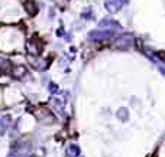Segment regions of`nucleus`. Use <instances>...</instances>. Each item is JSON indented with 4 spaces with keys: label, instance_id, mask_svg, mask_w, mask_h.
Masks as SVG:
<instances>
[{
    "label": "nucleus",
    "instance_id": "nucleus-1",
    "mask_svg": "<svg viewBox=\"0 0 165 157\" xmlns=\"http://www.w3.org/2000/svg\"><path fill=\"white\" fill-rule=\"evenodd\" d=\"M122 6H123L122 0H107V3H106V9L110 13H116Z\"/></svg>",
    "mask_w": 165,
    "mask_h": 157
},
{
    "label": "nucleus",
    "instance_id": "nucleus-2",
    "mask_svg": "<svg viewBox=\"0 0 165 157\" xmlns=\"http://www.w3.org/2000/svg\"><path fill=\"white\" fill-rule=\"evenodd\" d=\"M110 36H113V32L110 30H96V32H91L90 35H88V38L90 39H93V40H96V39H104V38H110Z\"/></svg>",
    "mask_w": 165,
    "mask_h": 157
},
{
    "label": "nucleus",
    "instance_id": "nucleus-3",
    "mask_svg": "<svg viewBox=\"0 0 165 157\" xmlns=\"http://www.w3.org/2000/svg\"><path fill=\"white\" fill-rule=\"evenodd\" d=\"M133 42V38L130 35H125V36H120L119 39H117V42H116V45L117 46H122V48H128L130 46Z\"/></svg>",
    "mask_w": 165,
    "mask_h": 157
},
{
    "label": "nucleus",
    "instance_id": "nucleus-4",
    "mask_svg": "<svg viewBox=\"0 0 165 157\" xmlns=\"http://www.w3.org/2000/svg\"><path fill=\"white\" fill-rule=\"evenodd\" d=\"M26 9H28V12H29V13H31L32 16L36 13V7H35L33 1H28V3H26Z\"/></svg>",
    "mask_w": 165,
    "mask_h": 157
},
{
    "label": "nucleus",
    "instance_id": "nucleus-5",
    "mask_svg": "<svg viewBox=\"0 0 165 157\" xmlns=\"http://www.w3.org/2000/svg\"><path fill=\"white\" fill-rule=\"evenodd\" d=\"M49 88H51V91H55L57 89V85H51Z\"/></svg>",
    "mask_w": 165,
    "mask_h": 157
}]
</instances>
